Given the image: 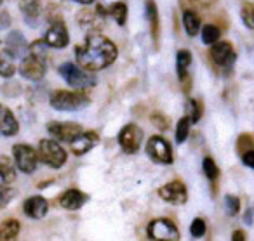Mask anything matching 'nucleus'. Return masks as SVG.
<instances>
[{
  "instance_id": "obj_1",
  "label": "nucleus",
  "mask_w": 254,
  "mask_h": 241,
  "mask_svg": "<svg viewBox=\"0 0 254 241\" xmlns=\"http://www.w3.org/2000/svg\"><path fill=\"white\" fill-rule=\"evenodd\" d=\"M75 57L85 71H98L108 68L117 59V47L99 33L87 35L85 42L75 49Z\"/></svg>"
},
{
  "instance_id": "obj_2",
  "label": "nucleus",
  "mask_w": 254,
  "mask_h": 241,
  "mask_svg": "<svg viewBox=\"0 0 254 241\" xmlns=\"http://www.w3.org/2000/svg\"><path fill=\"white\" fill-rule=\"evenodd\" d=\"M58 73L61 75V78H63L68 85H71V87H75V89H87L96 84L94 75L85 71L84 68H80L75 63H63L58 68Z\"/></svg>"
},
{
  "instance_id": "obj_3",
  "label": "nucleus",
  "mask_w": 254,
  "mask_h": 241,
  "mask_svg": "<svg viewBox=\"0 0 254 241\" xmlns=\"http://www.w3.org/2000/svg\"><path fill=\"white\" fill-rule=\"evenodd\" d=\"M51 106L58 111H78L89 104V97L80 92L56 91L51 94Z\"/></svg>"
},
{
  "instance_id": "obj_4",
  "label": "nucleus",
  "mask_w": 254,
  "mask_h": 241,
  "mask_svg": "<svg viewBox=\"0 0 254 241\" xmlns=\"http://www.w3.org/2000/svg\"><path fill=\"white\" fill-rule=\"evenodd\" d=\"M39 160L51 168H61L66 163V151L53 139H42L39 143Z\"/></svg>"
},
{
  "instance_id": "obj_5",
  "label": "nucleus",
  "mask_w": 254,
  "mask_h": 241,
  "mask_svg": "<svg viewBox=\"0 0 254 241\" xmlns=\"http://www.w3.org/2000/svg\"><path fill=\"white\" fill-rule=\"evenodd\" d=\"M148 238L152 241H180V231L169 219H155L148 224Z\"/></svg>"
},
{
  "instance_id": "obj_6",
  "label": "nucleus",
  "mask_w": 254,
  "mask_h": 241,
  "mask_svg": "<svg viewBox=\"0 0 254 241\" xmlns=\"http://www.w3.org/2000/svg\"><path fill=\"white\" fill-rule=\"evenodd\" d=\"M12 154H14V165L18 170H21L23 174H33L35 172L39 154L30 144H16L12 147Z\"/></svg>"
},
{
  "instance_id": "obj_7",
  "label": "nucleus",
  "mask_w": 254,
  "mask_h": 241,
  "mask_svg": "<svg viewBox=\"0 0 254 241\" xmlns=\"http://www.w3.org/2000/svg\"><path fill=\"white\" fill-rule=\"evenodd\" d=\"M143 141V130L136 123H127L119 132V144L126 153L134 154L139 151Z\"/></svg>"
},
{
  "instance_id": "obj_8",
  "label": "nucleus",
  "mask_w": 254,
  "mask_h": 241,
  "mask_svg": "<svg viewBox=\"0 0 254 241\" xmlns=\"http://www.w3.org/2000/svg\"><path fill=\"white\" fill-rule=\"evenodd\" d=\"M146 154H148L153 161H157V163H162V165L173 163V149H171V144L167 143L162 136L150 137L148 144H146Z\"/></svg>"
},
{
  "instance_id": "obj_9",
  "label": "nucleus",
  "mask_w": 254,
  "mask_h": 241,
  "mask_svg": "<svg viewBox=\"0 0 254 241\" xmlns=\"http://www.w3.org/2000/svg\"><path fill=\"white\" fill-rule=\"evenodd\" d=\"M47 130L53 137L60 141H68V143H73L84 132V129L75 122H51L47 125Z\"/></svg>"
},
{
  "instance_id": "obj_10",
  "label": "nucleus",
  "mask_w": 254,
  "mask_h": 241,
  "mask_svg": "<svg viewBox=\"0 0 254 241\" xmlns=\"http://www.w3.org/2000/svg\"><path fill=\"white\" fill-rule=\"evenodd\" d=\"M46 59H40L37 56H28L21 61V66H19V73L26 78V80H32V82H39L44 78L46 75Z\"/></svg>"
},
{
  "instance_id": "obj_11",
  "label": "nucleus",
  "mask_w": 254,
  "mask_h": 241,
  "mask_svg": "<svg viewBox=\"0 0 254 241\" xmlns=\"http://www.w3.org/2000/svg\"><path fill=\"white\" fill-rule=\"evenodd\" d=\"M159 196L167 203H173V205H183L188 199V191L187 186L181 181H173L164 184L159 189Z\"/></svg>"
},
{
  "instance_id": "obj_12",
  "label": "nucleus",
  "mask_w": 254,
  "mask_h": 241,
  "mask_svg": "<svg viewBox=\"0 0 254 241\" xmlns=\"http://www.w3.org/2000/svg\"><path fill=\"white\" fill-rule=\"evenodd\" d=\"M209 56H211V59L221 68H230L237 59L235 49H233L232 44H228V42L214 44V46L211 47V50H209Z\"/></svg>"
},
{
  "instance_id": "obj_13",
  "label": "nucleus",
  "mask_w": 254,
  "mask_h": 241,
  "mask_svg": "<svg viewBox=\"0 0 254 241\" xmlns=\"http://www.w3.org/2000/svg\"><path fill=\"white\" fill-rule=\"evenodd\" d=\"M44 42L49 47H54V49H63V47H66L68 42H70V37H68V30H66V26H64V23L54 21L53 25H51V28L47 30Z\"/></svg>"
},
{
  "instance_id": "obj_14",
  "label": "nucleus",
  "mask_w": 254,
  "mask_h": 241,
  "mask_svg": "<svg viewBox=\"0 0 254 241\" xmlns=\"http://www.w3.org/2000/svg\"><path fill=\"white\" fill-rule=\"evenodd\" d=\"M5 49L14 57H23L25 59L30 54V46L21 32H11L5 39Z\"/></svg>"
},
{
  "instance_id": "obj_15",
  "label": "nucleus",
  "mask_w": 254,
  "mask_h": 241,
  "mask_svg": "<svg viewBox=\"0 0 254 241\" xmlns=\"http://www.w3.org/2000/svg\"><path fill=\"white\" fill-rule=\"evenodd\" d=\"M23 210H25V213L28 217L39 220L47 215V212H49V203H47V199L44 198V196H39V194L30 196L25 201V205H23Z\"/></svg>"
},
{
  "instance_id": "obj_16",
  "label": "nucleus",
  "mask_w": 254,
  "mask_h": 241,
  "mask_svg": "<svg viewBox=\"0 0 254 241\" xmlns=\"http://www.w3.org/2000/svg\"><path fill=\"white\" fill-rule=\"evenodd\" d=\"M19 9H21L26 25L35 28V26L39 25L40 14H42V4H40V0H19Z\"/></svg>"
},
{
  "instance_id": "obj_17",
  "label": "nucleus",
  "mask_w": 254,
  "mask_h": 241,
  "mask_svg": "<svg viewBox=\"0 0 254 241\" xmlns=\"http://www.w3.org/2000/svg\"><path fill=\"white\" fill-rule=\"evenodd\" d=\"M98 143H99L98 134L92 132V130H87V132H82L80 136H78L77 139L70 144H71V151H73V154L80 156V154L89 153V151H91Z\"/></svg>"
},
{
  "instance_id": "obj_18",
  "label": "nucleus",
  "mask_w": 254,
  "mask_h": 241,
  "mask_svg": "<svg viewBox=\"0 0 254 241\" xmlns=\"http://www.w3.org/2000/svg\"><path fill=\"white\" fill-rule=\"evenodd\" d=\"M19 132V123L16 120V116L12 115V111L7 106L0 104V134L5 137L16 136Z\"/></svg>"
},
{
  "instance_id": "obj_19",
  "label": "nucleus",
  "mask_w": 254,
  "mask_h": 241,
  "mask_svg": "<svg viewBox=\"0 0 254 241\" xmlns=\"http://www.w3.org/2000/svg\"><path fill=\"white\" fill-rule=\"evenodd\" d=\"M85 201H87V196L80 189H66L60 196V205L64 210H78Z\"/></svg>"
},
{
  "instance_id": "obj_20",
  "label": "nucleus",
  "mask_w": 254,
  "mask_h": 241,
  "mask_svg": "<svg viewBox=\"0 0 254 241\" xmlns=\"http://www.w3.org/2000/svg\"><path fill=\"white\" fill-rule=\"evenodd\" d=\"M146 19L150 23V30H152V39L153 42H159L160 39V23H159V9H157L153 0H146Z\"/></svg>"
},
{
  "instance_id": "obj_21",
  "label": "nucleus",
  "mask_w": 254,
  "mask_h": 241,
  "mask_svg": "<svg viewBox=\"0 0 254 241\" xmlns=\"http://www.w3.org/2000/svg\"><path fill=\"white\" fill-rule=\"evenodd\" d=\"M16 179V165L7 156H0V189H5Z\"/></svg>"
},
{
  "instance_id": "obj_22",
  "label": "nucleus",
  "mask_w": 254,
  "mask_h": 241,
  "mask_svg": "<svg viewBox=\"0 0 254 241\" xmlns=\"http://www.w3.org/2000/svg\"><path fill=\"white\" fill-rule=\"evenodd\" d=\"M16 57L7 49H0V77L11 78L16 73Z\"/></svg>"
},
{
  "instance_id": "obj_23",
  "label": "nucleus",
  "mask_w": 254,
  "mask_h": 241,
  "mask_svg": "<svg viewBox=\"0 0 254 241\" xmlns=\"http://www.w3.org/2000/svg\"><path fill=\"white\" fill-rule=\"evenodd\" d=\"M19 222L16 219H7L0 224V241H14L19 234Z\"/></svg>"
},
{
  "instance_id": "obj_24",
  "label": "nucleus",
  "mask_w": 254,
  "mask_h": 241,
  "mask_svg": "<svg viewBox=\"0 0 254 241\" xmlns=\"http://www.w3.org/2000/svg\"><path fill=\"white\" fill-rule=\"evenodd\" d=\"M191 64V52L187 49L178 50V57H176V68H178V77L181 82H188V66Z\"/></svg>"
},
{
  "instance_id": "obj_25",
  "label": "nucleus",
  "mask_w": 254,
  "mask_h": 241,
  "mask_svg": "<svg viewBox=\"0 0 254 241\" xmlns=\"http://www.w3.org/2000/svg\"><path fill=\"white\" fill-rule=\"evenodd\" d=\"M183 25L185 30L190 37H195L200 30V18L197 16V12L193 11H185L183 12Z\"/></svg>"
},
{
  "instance_id": "obj_26",
  "label": "nucleus",
  "mask_w": 254,
  "mask_h": 241,
  "mask_svg": "<svg viewBox=\"0 0 254 241\" xmlns=\"http://www.w3.org/2000/svg\"><path fill=\"white\" fill-rule=\"evenodd\" d=\"M219 37H221V30L214 25H205L202 28V42L207 44V46H214L218 44Z\"/></svg>"
},
{
  "instance_id": "obj_27",
  "label": "nucleus",
  "mask_w": 254,
  "mask_h": 241,
  "mask_svg": "<svg viewBox=\"0 0 254 241\" xmlns=\"http://www.w3.org/2000/svg\"><path fill=\"white\" fill-rule=\"evenodd\" d=\"M190 118L188 116H183V118H180V122H178V127H176V143L178 144H183L185 141L188 139V134H190Z\"/></svg>"
},
{
  "instance_id": "obj_28",
  "label": "nucleus",
  "mask_w": 254,
  "mask_h": 241,
  "mask_svg": "<svg viewBox=\"0 0 254 241\" xmlns=\"http://www.w3.org/2000/svg\"><path fill=\"white\" fill-rule=\"evenodd\" d=\"M110 14L113 16V19H115L120 26H124L127 19V5L124 4V2H115V4L110 7Z\"/></svg>"
},
{
  "instance_id": "obj_29",
  "label": "nucleus",
  "mask_w": 254,
  "mask_h": 241,
  "mask_svg": "<svg viewBox=\"0 0 254 241\" xmlns=\"http://www.w3.org/2000/svg\"><path fill=\"white\" fill-rule=\"evenodd\" d=\"M202 168H204V174H205V177L209 179V181H218V177H219V168H218V165H216V161L212 160L211 156H207V158H204V161H202Z\"/></svg>"
},
{
  "instance_id": "obj_30",
  "label": "nucleus",
  "mask_w": 254,
  "mask_h": 241,
  "mask_svg": "<svg viewBox=\"0 0 254 241\" xmlns=\"http://www.w3.org/2000/svg\"><path fill=\"white\" fill-rule=\"evenodd\" d=\"M202 116V101L198 99H190L188 101V118L191 123H197Z\"/></svg>"
},
{
  "instance_id": "obj_31",
  "label": "nucleus",
  "mask_w": 254,
  "mask_h": 241,
  "mask_svg": "<svg viewBox=\"0 0 254 241\" xmlns=\"http://www.w3.org/2000/svg\"><path fill=\"white\" fill-rule=\"evenodd\" d=\"M240 210V199L233 194H226L225 196V212L230 217H235Z\"/></svg>"
},
{
  "instance_id": "obj_32",
  "label": "nucleus",
  "mask_w": 254,
  "mask_h": 241,
  "mask_svg": "<svg viewBox=\"0 0 254 241\" xmlns=\"http://www.w3.org/2000/svg\"><path fill=\"white\" fill-rule=\"evenodd\" d=\"M205 231H207V226H205V220L200 219V217H197V219H193V222H191L190 226V233L193 238H202L205 234Z\"/></svg>"
},
{
  "instance_id": "obj_33",
  "label": "nucleus",
  "mask_w": 254,
  "mask_h": 241,
  "mask_svg": "<svg viewBox=\"0 0 254 241\" xmlns=\"http://www.w3.org/2000/svg\"><path fill=\"white\" fill-rule=\"evenodd\" d=\"M242 21L249 30H254V4H244L242 7Z\"/></svg>"
},
{
  "instance_id": "obj_34",
  "label": "nucleus",
  "mask_w": 254,
  "mask_h": 241,
  "mask_svg": "<svg viewBox=\"0 0 254 241\" xmlns=\"http://www.w3.org/2000/svg\"><path fill=\"white\" fill-rule=\"evenodd\" d=\"M237 149H239L240 153H246V151L254 149L253 136H249V134H242V136L239 137V141H237Z\"/></svg>"
},
{
  "instance_id": "obj_35",
  "label": "nucleus",
  "mask_w": 254,
  "mask_h": 241,
  "mask_svg": "<svg viewBox=\"0 0 254 241\" xmlns=\"http://www.w3.org/2000/svg\"><path fill=\"white\" fill-rule=\"evenodd\" d=\"M14 196H16V189H11V188L0 189V208H5V206L12 201Z\"/></svg>"
},
{
  "instance_id": "obj_36",
  "label": "nucleus",
  "mask_w": 254,
  "mask_h": 241,
  "mask_svg": "<svg viewBox=\"0 0 254 241\" xmlns=\"http://www.w3.org/2000/svg\"><path fill=\"white\" fill-rule=\"evenodd\" d=\"M150 120H152V123L157 127V129H160V130L169 129V120H167L164 115H160V113H155V115H152V116H150Z\"/></svg>"
},
{
  "instance_id": "obj_37",
  "label": "nucleus",
  "mask_w": 254,
  "mask_h": 241,
  "mask_svg": "<svg viewBox=\"0 0 254 241\" xmlns=\"http://www.w3.org/2000/svg\"><path fill=\"white\" fill-rule=\"evenodd\" d=\"M242 163L246 165V167H249V168H253V170H254V149L242 153Z\"/></svg>"
},
{
  "instance_id": "obj_38",
  "label": "nucleus",
  "mask_w": 254,
  "mask_h": 241,
  "mask_svg": "<svg viewBox=\"0 0 254 241\" xmlns=\"http://www.w3.org/2000/svg\"><path fill=\"white\" fill-rule=\"evenodd\" d=\"M9 25H11V16L5 11H0V30L9 28Z\"/></svg>"
},
{
  "instance_id": "obj_39",
  "label": "nucleus",
  "mask_w": 254,
  "mask_h": 241,
  "mask_svg": "<svg viewBox=\"0 0 254 241\" xmlns=\"http://www.w3.org/2000/svg\"><path fill=\"white\" fill-rule=\"evenodd\" d=\"M232 241H246V233H244V231H240V229L233 231Z\"/></svg>"
},
{
  "instance_id": "obj_40",
  "label": "nucleus",
  "mask_w": 254,
  "mask_h": 241,
  "mask_svg": "<svg viewBox=\"0 0 254 241\" xmlns=\"http://www.w3.org/2000/svg\"><path fill=\"white\" fill-rule=\"evenodd\" d=\"M75 2H78V4H91L92 0H75Z\"/></svg>"
},
{
  "instance_id": "obj_41",
  "label": "nucleus",
  "mask_w": 254,
  "mask_h": 241,
  "mask_svg": "<svg viewBox=\"0 0 254 241\" xmlns=\"http://www.w3.org/2000/svg\"><path fill=\"white\" fill-rule=\"evenodd\" d=\"M0 4H2V0H0Z\"/></svg>"
}]
</instances>
